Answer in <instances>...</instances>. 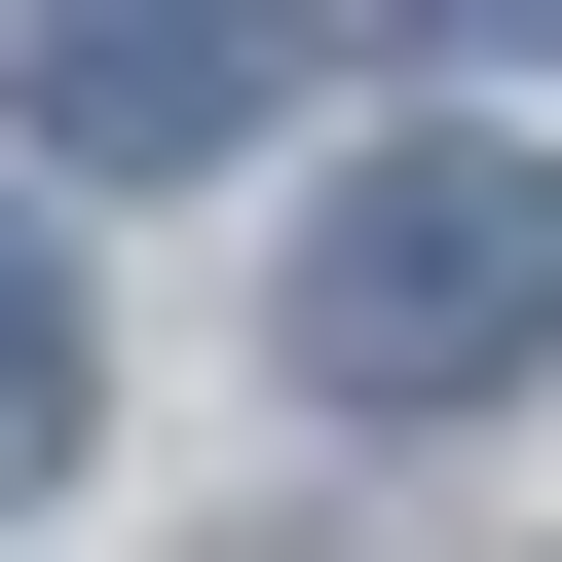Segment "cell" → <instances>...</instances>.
<instances>
[{
    "label": "cell",
    "mask_w": 562,
    "mask_h": 562,
    "mask_svg": "<svg viewBox=\"0 0 562 562\" xmlns=\"http://www.w3.org/2000/svg\"><path fill=\"white\" fill-rule=\"evenodd\" d=\"M301 375H338V413H487V375H562V188H525V150H375V188L301 225Z\"/></svg>",
    "instance_id": "6da1fadb"
},
{
    "label": "cell",
    "mask_w": 562,
    "mask_h": 562,
    "mask_svg": "<svg viewBox=\"0 0 562 562\" xmlns=\"http://www.w3.org/2000/svg\"><path fill=\"white\" fill-rule=\"evenodd\" d=\"M413 38H487V76H562V0H413Z\"/></svg>",
    "instance_id": "277c9868"
},
{
    "label": "cell",
    "mask_w": 562,
    "mask_h": 562,
    "mask_svg": "<svg viewBox=\"0 0 562 562\" xmlns=\"http://www.w3.org/2000/svg\"><path fill=\"white\" fill-rule=\"evenodd\" d=\"M76 413H113V338H76V262H38V188H0V525L76 487Z\"/></svg>",
    "instance_id": "3957f363"
},
{
    "label": "cell",
    "mask_w": 562,
    "mask_h": 562,
    "mask_svg": "<svg viewBox=\"0 0 562 562\" xmlns=\"http://www.w3.org/2000/svg\"><path fill=\"white\" fill-rule=\"evenodd\" d=\"M262 76H301L262 0H38V150H76V188H188V150H262Z\"/></svg>",
    "instance_id": "7a4b0ae2"
}]
</instances>
